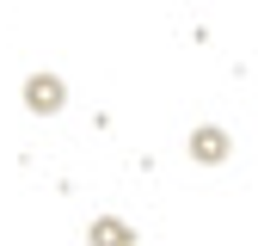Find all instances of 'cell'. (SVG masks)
Wrapping results in <instances>:
<instances>
[{
	"instance_id": "cell-1",
	"label": "cell",
	"mask_w": 258,
	"mask_h": 246,
	"mask_svg": "<svg viewBox=\"0 0 258 246\" xmlns=\"http://www.w3.org/2000/svg\"><path fill=\"white\" fill-rule=\"evenodd\" d=\"M25 105H31V111H43V117H49V111H61V80H55V74L25 80Z\"/></svg>"
},
{
	"instance_id": "cell-2",
	"label": "cell",
	"mask_w": 258,
	"mask_h": 246,
	"mask_svg": "<svg viewBox=\"0 0 258 246\" xmlns=\"http://www.w3.org/2000/svg\"><path fill=\"white\" fill-rule=\"evenodd\" d=\"M190 154H197L203 166H215L221 154H228V136H221V130H197V136H190Z\"/></svg>"
},
{
	"instance_id": "cell-3",
	"label": "cell",
	"mask_w": 258,
	"mask_h": 246,
	"mask_svg": "<svg viewBox=\"0 0 258 246\" xmlns=\"http://www.w3.org/2000/svg\"><path fill=\"white\" fill-rule=\"evenodd\" d=\"M92 246H129V240H136V234H129L123 222H117V215H99V222H92V234H86Z\"/></svg>"
}]
</instances>
